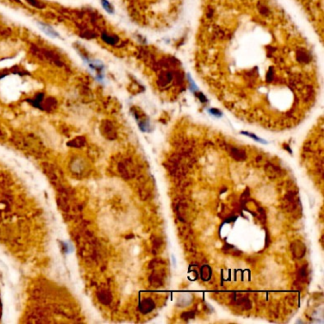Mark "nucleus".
<instances>
[{"label":"nucleus","mask_w":324,"mask_h":324,"mask_svg":"<svg viewBox=\"0 0 324 324\" xmlns=\"http://www.w3.org/2000/svg\"><path fill=\"white\" fill-rule=\"evenodd\" d=\"M102 5H103V7L105 8V10H106L107 12L112 13V7L110 6V4L107 1V0H102Z\"/></svg>","instance_id":"3"},{"label":"nucleus","mask_w":324,"mask_h":324,"mask_svg":"<svg viewBox=\"0 0 324 324\" xmlns=\"http://www.w3.org/2000/svg\"><path fill=\"white\" fill-rule=\"evenodd\" d=\"M241 134H244V135H246V136H249V137H251L252 139H254L255 141L260 142V143L267 144V142H266L265 140H262V139H260V138L257 137V136L254 135V134H253V133H250V132H244V131H243V132H241Z\"/></svg>","instance_id":"2"},{"label":"nucleus","mask_w":324,"mask_h":324,"mask_svg":"<svg viewBox=\"0 0 324 324\" xmlns=\"http://www.w3.org/2000/svg\"><path fill=\"white\" fill-rule=\"evenodd\" d=\"M39 26L41 27V29L44 30V32L48 34L50 37H53V38H56V37H59V34L57 32H55L54 30L52 29L50 26H48L47 24H44V23H38Z\"/></svg>","instance_id":"1"}]
</instances>
